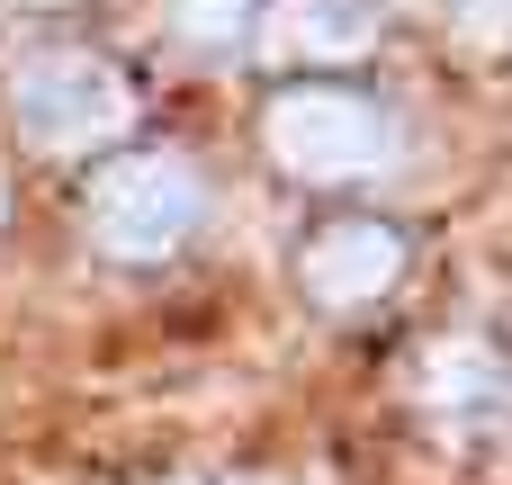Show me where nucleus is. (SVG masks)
<instances>
[{
	"instance_id": "nucleus-1",
	"label": "nucleus",
	"mask_w": 512,
	"mask_h": 485,
	"mask_svg": "<svg viewBox=\"0 0 512 485\" xmlns=\"http://www.w3.org/2000/svg\"><path fill=\"white\" fill-rule=\"evenodd\" d=\"M9 108H18V126H27V144H45V153H99V144H117V135L135 126L126 72H117L108 54H90V45L36 54V63L9 81Z\"/></svg>"
},
{
	"instance_id": "nucleus-2",
	"label": "nucleus",
	"mask_w": 512,
	"mask_h": 485,
	"mask_svg": "<svg viewBox=\"0 0 512 485\" xmlns=\"http://www.w3.org/2000/svg\"><path fill=\"white\" fill-rule=\"evenodd\" d=\"M261 135H270L279 171H297V180H315V189L369 180V171H387V153H396L387 117H378L369 99H351V90H288V99H270Z\"/></svg>"
},
{
	"instance_id": "nucleus-3",
	"label": "nucleus",
	"mask_w": 512,
	"mask_h": 485,
	"mask_svg": "<svg viewBox=\"0 0 512 485\" xmlns=\"http://www.w3.org/2000/svg\"><path fill=\"white\" fill-rule=\"evenodd\" d=\"M198 225V171L180 153H126L90 180V234L117 261H162Z\"/></svg>"
},
{
	"instance_id": "nucleus-4",
	"label": "nucleus",
	"mask_w": 512,
	"mask_h": 485,
	"mask_svg": "<svg viewBox=\"0 0 512 485\" xmlns=\"http://www.w3.org/2000/svg\"><path fill=\"white\" fill-rule=\"evenodd\" d=\"M297 279H306V297H315V306L360 315V306H378V297L405 279V243H396L387 225L351 216V225H324V234L297 252Z\"/></svg>"
},
{
	"instance_id": "nucleus-5",
	"label": "nucleus",
	"mask_w": 512,
	"mask_h": 485,
	"mask_svg": "<svg viewBox=\"0 0 512 485\" xmlns=\"http://www.w3.org/2000/svg\"><path fill=\"white\" fill-rule=\"evenodd\" d=\"M378 45L369 0H270L261 9V54L270 63H351Z\"/></svg>"
},
{
	"instance_id": "nucleus-6",
	"label": "nucleus",
	"mask_w": 512,
	"mask_h": 485,
	"mask_svg": "<svg viewBox=\"0 0 512 485\" xmlns=\"http://www.w3.org/2000/svg\"><path fill=\"white\" fill-rule=\"evenodd\" d=\"M423 396H432L441 423H468V414H495L504 405V369H495L486 342H441L423 360Z\"/></svg>"
}]
</instances>
